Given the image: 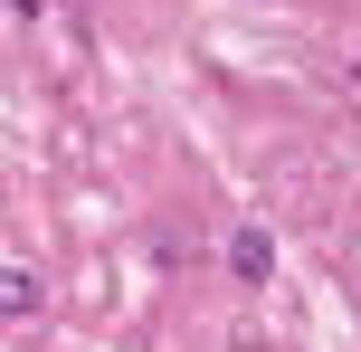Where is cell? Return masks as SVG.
<instances>
[{"label":"cell","mask_w":361,"mask_h":352,"mask_svg":"<svg viewBox=\"0 0 361 352\" xmlns=\"http://www.w3.org/2000/svg\"><path fill=\"white\" fill-rule=\"evenodd\" d=\"M228 267H238V277H267V267H276V248H267V229H238V238H228Z\"/></svg>","instance_id":"obj_1"},{"label":"cell","mask_w":361,"mask_h":352,"mask_svg":"<svg viewBox=\"0 0 361 352\" xmlns=\"http://www.w3.org/2000/svg\"><path fill=\"white\" fill-rule=\"evenodd\" d=\"M0 315H38V277H29V267H10V277H0Z\"/></svg>","instance_id":"obj_2"},{"label":"cell","mask_w":361,"mask_h":352,"mask_svg":"<svg viewBox=\"0 0 361 352\" xmlns=\"http://www.w3.org/2000/svg\"><path fill=\"white\" fill-rule=\"evenodd\" d=\"M19 10H57V0H19Z\"/></svg>","instance_id":"obj_3"},{"label":"cell","mask_w":361,"mask_h":352,"mask_svg":"<svg viewBox=\"0 0 361 352\" xmlns=\"http://www.w3.org/2000/svg\"><path fill=\"white\" fill-rule=\"evenodd\" d=\"M352 76H361V57H352Z\"/></svg>","instance_id":"obj_4"}]
</instances>
